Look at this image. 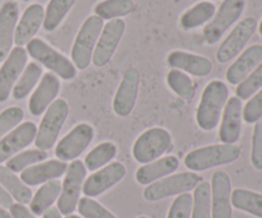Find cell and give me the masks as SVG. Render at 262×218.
Returning <instances> with one entry per match:
<instances>
[{"label":"cell","instance_id":"1","mask_svg":"<svg viewBox=\"0 0 262 218\" xmlns=\"http://www.w3.org/2000/svg\"><path fill=\"white\" fill-rule=\"evenodd\" d=\"M228 99L229 89L223 81L214 79L205 87L196 111L197 125L202 130L210 132L219 125Z\"/></svg>","mask_w":262,"mask_h":218},{"label":"cell","instance_id":"2","mask_svg":"<svg viewBox=\"0 0 262 218\" xmlns=\"http://www.w3.org/2000/svg\"><path fill=\"white\" fill-rule=\"evenodd\" d=\"M241 153L242 150L237 144L220 143L205 146L187 153L184 157V166L193 173H201L235 162L241 157Z\"/></svg>","mask_w":262,"mask_h":218},{"label":"cell","instance_id":"3","mask_svg":"<svg viewBox=\"0 0 262 218\" xmlns=\"http://www.w3.org/2000/svg\"><path fill=\"white\" fill-rule=\"evenodd\" d=\"M201 181H204L202 176L193 171L171 174L146 186L143 190V198L147 202H159L170 197H178L193 190Z\"/></svg>","mask_w":262,"mask_h":218},{"label":"cell","instance_id":"4","mask_svg":"<svg viewBox=\"0 0 262 218\" xmlns=\"http://www.w3.org/2000/svg\"><path fill=\"white\" fill-rule=\"evenodd\" d=\"M102 27H104V20L95 14L87 17L86 20L82 23L71 53L72 63L74 64L77 70L78 69L84 70L90 66Z\"/></svg>","mask_w":262,"mask_h":218},{"label":"cell","instance_id":"5","mask_svg":"<svg viewBox=\"0 0 262 218\" xmlns=\"http://www.w3.org/2000/svg\"><path fill=\"white\" fill-rule=\"evenodd\" d=\"M171 150H173V139L170 133L164 128L154 127L145 130L136 139L132 148V155L138 163L146 165L159 160Z\"/></svg>","mask_w":262,"mask_h":218},{"label":"cell","instance_id":"6","mask_svg":"<svg viewBox=\"0 0 262 218\" xmlns=\"http://www.w3.org/2000/svg\"><path fill=\"white\" fill-rule=\"evenodd\" d=\"M26 46L28 55L55 76H59L64 81H72L77 77V68L72 60L55 50L42 38H32Z\"/></svg>","mask_w":262,"mask_h":218},{"label":"cell","instance_id":"7","mask_svg":"<svg viewBox=\"0 0 262 218\" xmlns=\"http://www.w3.org/2000/svg\"><path fill=\"white\" fill-rule=\"evenodd\" d=\"M69 115V105L66 100L58 99L46 109L43 112L42 120L37 128L35 144L37 150L46 151L54 147L60 133L64 123L67 122Z\"/></svg>","mask_w":262,"mask_h":218},{"label":"cell","instance_id":"8","mask_svg":"<svg viewBox=\"0 0 262 218\" xmlns=\"http://www.w3.org/2000/svg\"><path fill=\"white\" fill-rule=\"evenodd\" d=\"M86 175L87 168L81 160H74L69 163L61 183V191L56 207L63 216L72 214L77 209Z\"/></svg>","mask_w":262,"mask_h":218},{"label":"cell","instance_id":"9","mask_svg":"<svg viewBox=\"0 0 262 218\" xmlns=\"http://www.w3.org/2000/svg\"><path fill=\"white\" fill-rule=\"evenodd\" d=\"M246 8V0H224L212 19L205 26L204 40L207 45L219 42L233 25L239 20Z\"/></svg>","mask_w":262,"mask_h":218},{"label":"cell","instance_id":"10","mask_svg":"<svg viewBox=\"0 0 262 218\" xmlns=\"http://www.w3.org/2000/svg\"><path fill=\"white\" fill-rule=\"evenodd\" d=\"M258 27L257 19L253 17H247L239 20L234 26L229 35L220 43L216 51V60L220 64H225L232 61L235 56L239 55L248 43V41L255 35Z\"/></svg>","mask_w":262,"mask_h":218},{"label":"cell","instance_id":"11","mask_svg":"<svg viewBox=\"0 0 262 218\" xmlns=\"http://www.w3.org/2000/svg\"><path fill=\"white\" fill-rule=\"evenodd\" d=\"M95 138V129L87 123H79L64 135L55 148V156L63 162L74 161L87 150Z\"/></svg>","mask_w":262,"mask_h":218},{"label":"cell","instance_id":"12","mask_svg":"<svg viewBox=\"0 0 262 218\" xmlns=\"http://www.w3.org/2000/svg\"><path fill=\"white\" fill-rule=\"evenodd\" d=\"M127 175V168L122 162H110L84 180L82 193L89 198H97L114 188Z\"/></svg>","mask_w":262,"mask_h":218},{"label":"cell","instance_id":"13","mask_svg":"<svg viewBox=\"0 0 262 218\" xmlns=\"http://www.w3.org/2000/svg\"><path fill=\"white\" fill-rule=\"evenodd\" d=\"M141 84V74L137 68L129 66L123 73L119 87L113 100V110L120 117L129 116L136 106Z\"/></svg>","mask_w":262,"mask_h":218},{"label":"cell","instance_id":"14","mask_svg":"<svg viewBox=\"0 0 262 218\" xmlns=\"http://www.w3.org/2000/svg\"><path fill=\"white\" fill-rule=\"evenodd\" d=\"M124 32L125 22L122 18L109 20L104 25L92 55V63L95 66L102 68L112 60Z\"/></svg>","mask_w":262,"mask_h":218},{"label":"cell","instance_id":"15","mask_svg":"<svg viewBox=\"0 0 262 218\" xmlns=\"http://www.w3.org/2000/svg\"><path fill=\"white\" fill-rule=\"evenodd\" d=\"M28 54L26 49L15 46L0 68V104L7 101L12 94L18 78L27 65Z\"/></svg>","mask_w":262,"mask_h":218},{"label":"cell","instance_id":"16","mask_svg":"<svg viewBox=\"0 0 262 218\" xmlns=\"http://www.w3.org/2000/svg\"><path fill=\"white\" fill-rule=\"evenodd\" d=\"M211 218H233L232 181L225 171L212 174L211 183Z\"/></svg>","mask_w":262,"mask_h":218},{"label":"cell","instance_id":"17","mask_svg":"<svg viewBox=\"0 0 262 218\" xmlns=\"http://www.w3.org/2000/svg\"><path fill=\"white\" fill-rule=\"evenodd\" d=\"M219 139L225 144H235L241 139L243 124V104L237 96L228 99L222 115Z\"/></svg>","mask_w":262,"mask_h":218},{"label":"cell","instance_id":"18","mask_svg":"<svg viewBox=\"0 0 262 218\" xmlns=\"http://www.w3.org/2000/svg\"><path fill=\"white\" fill-rule=\"evenodd\" d=\"M37 127L33 122L20 123L15 129L0 139V163L7 162L9 158L19 153L35 142Z\"/></svg>","mask_w":262,"mask_h":218},{"label":"cell","instance_id":"19","mask_svg":"<svg viewBox=\"0 0 262 218\" xmlns=\"http://www.w3.org/2000/svg\"><path fill=\"white\" fill-rule=\"evenodd\" d=\"M60 81L54 73L42 74L37 88L28 101V110L33 116H40L53 104L60 92Z\"/></svg>","mask_w":262,"mask_h":218},{"label":"cell","instance_id":"20","mask_svg":"<svg viewBox=\"0 0 262 218\" xmlns=\"http://www.w3.org/2000/svg\"><path fill=\"white\" fill-rule=\"evenodd\" d=\"M18 17V3L14 0H7L0 8V63H3L12 51Z\"/></svg>","mask_w":262,"mask_h":218},{"label":"cell","instance_id":"21","mask_svg":"<svg viewBox=\"0 0 262 218\" xmlns=\"http://www.w3.org/2000/svg\"><path fill=\"white\" fill-rule=\"evenodd\" d=\"M262 63V45L250 46L243 50L237 58V60L227 69L225 78L233 86H238L241 82L245 81L248 74L252 73Z\"/></svg>","mask_w":262,"mask_h":218},{"label":"cell","instance_id":"22","mask_svg":"<svg viewBox=\"0 0 262 218\" xmlns=\"http://www.w3.org/2000/svg\"><path fill=\"white\" fill-rule=\"evenodd\" d=\"M67 168V162L60 160H49L23 170L19 178L27 186H38L50 180L60 179L66 175Z\"/></svg>","mask_w":262,"mask_h":218},{"label":"cell","instance_id":"23","mask_svg":"<svg viewBox=\"0 0 262 218\" xmlns=\"http://www.w3.org/2000/svg\"><path fill=\"white\" fill-rule=\"evenodd\" d=\"M45 18V9L41 4H31L26 8L22 17L18 20L14 32V43L19 47L27 45L38 32Z\"/></svg>","mask_w":262,"mask_h":218},{"label":"cell","instance_id":"24","mask_svg":"<svg viewBox=\"0 0 262 218\" xmlns=\"http://www.w3.org/2000/svg\"><path fill=\"white\" fill-rule=\"evenodd\" d=\"M166 61L173 69H178L194 77H207L212 71V63L209 58L187 51H171Z\"/></svg>","mask_w":262,"mask_h":218},{"label":"cell","instance_id":"25","mask_svg":"<svg viewBox=\"0 0 262 218\" xmlns=\"http://www.w3.org/2000/svg\"><path fill=\"white\" fill-rule=\"evenodd\" d=\"M179 167V160L176 156H164L159 160L141 166L136 171V181L141 185H150L176 173Z\"/></svg>","mask_w":262,"mask_h":218},{"label":"cell","instance_id":"26","mask_svg":"<svg viewBox=\"0 0 262 218\" xmlns=\"http://www.w3.org/2000/svg\"><path fill=\"white\" fill-rule=\"evenodd\" d=\"M61 191V181L59 179L42 184L30 202V211L35 216H42L43 212L58 202Z\"/></svg>","mask_w":262,"mask_h":218},{"label":"cell","instance_id":"27","mask_svg":"<svg viewBox=\"0 0 262 218\" xmlns=\"http://www.w3.org/2000/svg\"><path fill=\"white\" fill-rule=\"evenodd\" d=\"M0 185L10 194L13 199L19 204H30L33 194L30 186L26 185L7 166L0 165Z\"/></svg>","mask_w":262,"mask_h":218},{"label":"cell","instance_id":"28","mask_svg":"<svg viewBox=\"0 0 262 218\" xmlns=\"http://www.w3.org/2000/svg\"><path fill=\"white\" fill-rule=\"evenodd\" d=\"M216 13V7L211 2L197 3L192 8L184 12L181 17V27L186 31L194 30L201 27L202 25H207Z\"/></svg>","mask_w":262,"mask_h":218},{"label":"cell","instance_id":"29","mask_svg":"<svg viewBox=\"0 0 262 218\" xmlns=\"http://www.w3.org/2000/svg\"><path fill=\"white\" fill-rule=\"evenodd\" d=\"M232 206L238 211L262 218V194L245 188L232 190Z\"/></svg>","mask_w":262,"mask_h":218},{"label":"cell","instance_id":"30","mask_svg":"<svg viewBox=\"0 0 262 218\" xmlns=\"http://www.w3.org/2000/svg\"><path fill=\"white\" fill-rule=\"evenodd\" d=\"M41 77H42V68L37 63L32 61L28 65H26L25 70L22 71L12 91L13 99L17 100V101L26 99L32 92L36 84L38 83Z\"/></svg>","mask_w":262,"mask_h":218},{"label":"cell","instance_id":"31","mask_svg":"<svg viewBox=\"0 0 262 218\" xmlns=\"http://www.w3.org/2000/svg\"><path fill=\"white\" fill-rule=\"evenodd\" d=\"M118 155V147L113 142H102L90 151L84 157V167L89 171H97L109 165Z\"/></svg>","mask_w":262,"mask_h":218},{"label":"cell","instance_id":"32","mask_svg":"<svg viewBox=\"0 0 262 218\" xmlns=\"http://www.w3.org/2000/svg\"><path fill=\"white\" fill-rule=\"evenodd\" d=\"M135 10L133 0H102L95 5V15L101 18L102 20L119 19L130 14Z\"/></svg>","mask_w":262,"mask_h":218},{"label":"cell","instance_id":"33","mask_svg":"<svg viewBox=\"0 0 262 218\" xmlns=\"http://www.w3.org/2000/svg\"><path fill=\"white\" fill-rule=\"evenodd\" d=\"M74 3L76 0H50L46 7L45 18H43L42 23L45 31L48 32L55 31L61 25L69 10L73 8Z\"/></svg>","mask_w":262,"mask_h":218},{"label":"cell","instance_id":"34","mask_svg":"<svg viewBox=\"0 0 262 218\" xmlns=\"http://www.w3.org/2000/svg\"><path fill=\"white\" fill-rule=\"evenodd\" d=\"M166 82L168 86L177 96L183 99L184 101H192L196 94V86L191 77L187 76L184 71L178 70V69H171L166 76Z\"/></svg>","mask_w":262,"mask_h":218},{"label":"cell","instance_id":"35","mask_svg":"<svg viewBox=\"0 0 262 218\" xmlns=\"http://www.w3.org/2000/svg\"><path fill=\"white\" fill-rule=\"evenodd\" d=\"M191 218H211V188L207 181H201L193 189Z\"/></svg>","mask_w":262,"mask_h":218},{"label":"cell","instance_id":"36","mask_svg":"<svg viewBox=\"0 0 262 218\" xmlns=\"http://www.w3.org/2000/svg\"><path fill=\"white\" fill-rule=\"evenodd\" d=\"M48 157L49 155L46 151L37 150V148L36 150L23 151V152L17 153V155L13 156L12 158L7 161V167L14 174L22 173L23 170L36 165V163L43 162Z\"/></svg>","mask_w":262,"mask_h":218},{"label":"cell","instance_id":"37","mask_svg":"<svg viewBox=\"0 0 262 218\" xmlns=\"http://www.w3.org/2000/svg\"><path fill=\"white\" fill-rule=\"evenodd\" d=\"M262 88V63L252 73L248 74L247 78L241 82L235 89V94L239 100H250L256 92Z\"/></svg>","mask_w":262,"mask_h":218},{"label":"cell","instance_id":"38","mask_svg":"<svg viewBox=\"0 0 262 218\" xmlns=\"http://www.w3.org/2000/svg\"><path fill=\"white\" fill-rule=\"evenodd\" d=\"M77 211L82 218H117L102 204L89 197H83L79 199Z\"/></svg>","mask_w":262,"mask_h":218},{"label":"cell","instance_id":"39","mask_svg":"<svg viewBox=\"0 0 262 218\" xmlns=\"http://www.w3.org/2000/svg\"><path fill=\"white\" fill-rule=\"evenodd\" d=\"M25 117L20 107L10 106L0 112V139L18 127Z\"/></svg>","mask_w":262,"mask_h":218},{"label":"cell","instance_id":"40","mask_svg":"<svg viewBox=\"0 0 262 218\" xmlns=\"http://www.w3.org/2000/svg\"><path fill=\"white\" fill-rule=\"evenodd\" d=\"M192 194L184 193L177 197L169 208L166 218H191Z\"/></svg>","mask_w":262,"mask_h":218},{"label":"cell","instance_id":"41","mask_svg":"<svg viewBox=\"0 0 262 218\" xmlns=\"http://www.w3.org/2000/svg\"><path fill=\"white\" fill-rule=\"evenodd\" d=\"M262 117V88L256 92L243 107V120L247 124H255Z\"/></svg>","mask_w":262,"mask_h":218},{"label":"cell","instance_id":"42","mask_svg":"<svg viewBox=\"0 0 262 218\" xmlns=\"http://www.w3.org/2000/svg\"><path fill=\"white\" fill-rule=\"evenodd\" d=\"M251 163L256 170L262 171V117L255 123L251 144Z\"/></svg>","mask_w":262,"mask_h":218},{"label":"cell","instance_id":"43","mask_svg":"<svg viewBox=\"0 0 262 218\" xmlns=\"http://www.w3.org/2000/svg\"><path fill=\"white\" fill-rule=\"evenodd\" d=\"M9 213L12 218H38L32 213L25 204L14 203L9 208Z\"/></svg>","mask_w":262,"mask_h":218},{"label":"cell","instance_id":"44","mask_svg":"<svg viewBox=\"0 0 262 218\" xmlns=\"http://www.w3.org/2000/svg\"><path fill=\"white\" fill-rule=\"evenodd\" d=\"M14 204V199L10 197V194L0 185V207L4 209H9Z\"/></svg>","mask_w":262,"mask_h":218},{"label":"cell","instance_id":"45","mask_svg":"<svg viewBox=\"0 0 262 218\" xmlns=\"http://www.w3.org/2000/svg\"><path fill=\"white\" fill-rule=\"evenodd\" d=\"M42 218H63V214L59 212V209L56 207H51L48 211L43 212Z\"/></svg>","mask_w":262,"mask_h":218},{"label":"cell","instance_id":"46","mask_svg":"<svg viewBox=\"0 0 262 218\" xmlns=\"http://www.w3.org/2000/svg\"><path fill=\"white\" fill-rule=\"evenodd\" d=\"M0 218H12V216H10V213L7 211V209L0 207Z\"/></svg>","mask_w":262,"mask_h":218},{"label":"cell","instance_id":"47","mask_svg":"<svg viewBox=\"0 0 262 218\" xmlns=\"http://www.w3.org/2000/svg\"><path fill=\"white\" fill-rule=\"evenodd\" d=\"M66 218H82L81 216H77V214H68V216H66Z\"/></svg>","mask_w":262,"mask_h":218},{"label":"cell","instance_id":"48","mask_svg":"<svg viewBox=\"0 0 262 218\" xmlns=\"http://www.w3.org/2000/svg\"><path fill=\"white\" fill-rule=\"evenodd\" d=\"M258 32H260V35H261V37H262V19H261L260 25H258Z\"/></svg>","mask_w":262,"mask_h":218},{"label":"cell","instance_id":"49","mask_svg":"<svg viewBox=\"0 0 262 218\" xmlns=\"http://www.w3.org/2000/svg\"><path fill=\"white\" fill-rule=\"evenodd\" d=\"M137 218H148L147 216H138Z\"/></svg>","mask_w":262,"mask_h":218},{"label":"cell","instance_id":"50","mask_svg":"<svg viewBox=\"0 0 262 218\" xmlns=\"http://www.w3.org/2000/svg\"><path fill=\"white\" fill-rule=\"evenodd\" d=\"M22 2H31V0H22Z\"/></svg>","mask_w":262,"mask_h":218}]
</instances>
